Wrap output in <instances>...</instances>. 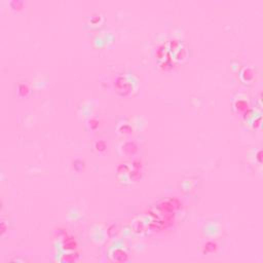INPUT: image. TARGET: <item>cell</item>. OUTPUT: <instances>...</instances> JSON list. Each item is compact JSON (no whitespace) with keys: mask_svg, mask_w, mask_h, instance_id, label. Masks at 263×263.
Listing matches in <instances>:
<instances>
[{"mask_svg":"<svg viewBox=\"0 0 263 263\" xmlns=\"http://www.w3.org/2000/svg\"><path fill=\"white\" fill-rule=\"evenodd\" d=\"M188 49L180 40H170L158 49L157 62L163 67H175L187 59Z\"/></svg>","mask_w":263,"mask_h":263,"instance_id":"6da1fadb","label":"cell"}]
</instances>
